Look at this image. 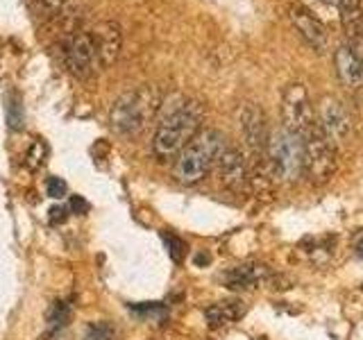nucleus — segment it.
<instances>
[{"mask_svg":"<svg viewBox=\"0 0 363 340\" xmlns=\"http://www.w3.org/2000/svg\"><path fill=\"white\" fill-rule=\"evenodd\" d=\"M336 77L347 89L363 87V36L347 39L334 55Z\"/></svg>","mask_w":363,"mask_h":340,"instance_id":"obj_10","label":"nucleus"},{"mask_svg":"<svg viewBox=\"0 0 363 340\" xmlns=\"http://www.w3.org/2000/svg\"><path fill=\"white\" fill-rule=\"evenodd\" d=\"M216 166H218L220 184L227 191L243 193L245 189L250 187V182H252L250 161L245 159V154L238 150L236 145H225L218 161H216Z\"/></svg>","mask_w":363,"mask_h":340,"instance_id":"obj_9","label":"nucleus"},{"mask_svg":"<svg viewBox=\"0 0 363 340\" xmlns=\"http://www.w3.org/2000/svg\"><path fill=\"white\" fill-rule=\"evenodd\" d=\"M94 41H96V50H98V59L100 66H112L118 52L123 48V30L116 21H103L100 25L94 30Z\"/></svg>","mask_w":363,"mask_h":340,"instance_id":"obj_13","label":"nucleus"},{"mask_svg":"<svg viewBox=\"0 0 363 340\" xmlns=\"http://www.w3.org/2000/svg\"><path fill=\"white\" fill-rule=\"evenodd\" d=\"M266 161L270 175H273V182L295 184L304 173L302 138H298L284 127L273 129L268 136Z\"/></svg>","mask_w":363,"mask_h":340,"instance_id":"obj_4","label":"nucleus"},{"mask_svg":"<svg viewBox=\"0 0 363 340\" xmlns=\"http://www.w3.org/2000/svg\"><path fill=\"white\" fill-rule=\"evenodd\" d=\"M45 191H48V195H50L52 200H61V198L66 195L68 187H66L64 180H59V177H50L48 184H45Z\"/></svg>","mask_w":363,"mask_h":340,"instance_id":"obj_17","label":"nucleus"},{"mask_svg":"<svg viewBox=\"0 0 363 340\" xmlns=\"http://www.w3.org/2000/svg\"><path fill=\"white\" fill-rule=\"evenodd\" d=\"M68 209H71V211H75V213L84 215V213L89 211V202H87V200H84L82 195H73L71 202H68Z\"/></svg>","mask_w":363,"mask_h":340,"instance_id":"obj_19","label":"nucleus"},{"mask_svg":"<svg viewBox=\"0 0 363 340\" xmlns=\"http://www.w3.org/2000/svg\"><path fill=\"white\" fill-rule=\"evenodd\" d=\"M225 145V136L218 129H200L198 136L177 154L173 168L175 180L180 184H187V187L203 182L216 166Z\"/></svg>","mask_w":363,"mask_h":340,"instance_id":"obj_3","label":"nucleus"},{"mask_svg":"<svg viewBox=\"0 0 363 340\" xmlns=\"http://www.w3.org/2000/svg\"><path fill=\"white\" fill-rule=\"evenodd\" d=\"M7 120H10L12 129H21L23 127V111H19V103L7 105Z\"/></svg>","mask_w":363,"mask_h":340,"instance_id":"obj_18","label":"nucleus"},{"mask_svg":"<svg viewBox=\"0 0 363 340\" xmlns=\"http://www.w3.org/2000/svg\"><path fill=\"white\" fill-rule=\"evenodd\" d=\"M61 57H64L66 68L75 77H89L94 75L100 68L96 41L91 32H73L71 36H66L64 45H61Z\"/></svg>","mask_w":363,"mask_h":340,"instance_id":"obj_7","label":"nucleus"},{"mask_svg":"<svg viewBox=\"0 0 363 340\" xmlns=\"http://www.w3.org/2000/svg\"><path fill=\"white\" fill-rule=\"evenodd\" d=\"M37 3L43 5L48 12H61L68 3H71V0H37Z\"/></svg>","mask_w":363,"mask_h":340,"instance_id":"obj_20","label":"nucleus"},{"mask_svg":"<svg viewBox=\"0 0 363 340\" xmlns=\"http://www.w3.org/2000/svg\"><path fill=\"white\" fill-rule=\"evenodd\" d=\"M164 241H166V245H168V254L173 257V261H180L184 259V250H187V245H184L180 238H175V236H171V234H164Z\"/></svg>","mask_w":363,"mask_h":340,"instance_id":"obj_15","label":"nucleus"},{"mask_svg":"<svg viewBox=\"0 0 363 340\" xmlns=\"http://www.w3.org/2000/svg\"><path fill=\"white\" fill-rule=\"evenodd\" d=\"M205 123V107L198 100H180L161 116L152 134V154L159 161L177 159L187 145L198 136Z\"/></svg>","mask_w":363,"mask_h":340,"instance_id":"obj_1","label":"nucleus"},{"mask_svg":"<svg viewBox=\"0 0 363 340\" xmlns=\"http://www.w3.org/2000/svg\"><path fill=\"white\" fill-rule=\"evenodd\" d=\"M325 3H329V5H341L343 0H325Z\"/></svg>","mask_w":363,"mask_h":340,"instance_id":"obj_24","label":"nucleus"},{"mask_svg":"<svg viewBox=\"0 0 363 340\" xmlns=\"http://www.w3.org/2000/svg\"><path fill=\"white\" fill-rule=\"evenodd\" d=\"M222 281L229 290H252L259 286H273L277 281V275L273 273V268L266 264H243L227 270L222 275Z\"/></svg>","mask_w":363,"mask_h":340,"instance_id":"obj_11","label":"nucleus"},{"mask_svg":"<svg viewBox=\"0 0 363 340\" xmlns=\"http://www.w3.org/2000/svg\"><path fill=\"white\" fill-rule=\"evenodd\" d=\"M315 120H318V127L325 132V136L336 148L343 145L352 134V116L345 109L341 100L336 98H322L318 114H315Z\"/></svg>","mask_w":363,"mask_h":340,"instance_id":"obj_8","label":"nucleus"},{"mask_svg":"<svg viewBox=\"0 0 363 340\" xmlns=\"http://www.w3.org/2000/svg\"><path fill=\"white\" fill-rule=\"evenodd\" d=\"M161 107V94L157 87L143 84V87L125 91L112 105L110 123L112 129L121 136H136L141 134L148 123L157 116Z\"/></svg>","mask_w":363,"mask_h":340,"instance_id":"obj_2","label":"nucleus"},{"mask_svg":"<svg viewBox=\"0 0 363 340\" xmlns=\"http://www.w3.org/2000/svg\"><path fill=\"white\" fill-rule=\"evenodd\" d=\"M352 247H354V252L363 257V229H359L357 234L352 236Z\"/></svg>","mask_w":363,"mask_h":340,"instance_id":"obj_22","label":"nucleus"},{"mask_svg":"<svg viewBox=\"0 0 363 340\" xmlns=\"http://www.w3.org/2000/svg\"><path fill=\"white\" fill-rule=\"evenodd\" d=\"M302 152H304V175L315 187L327 184L336 175L338 154L336 145L325 136V132L315 125L302 136Z\"/></svg>","mask_w":363,"mask_h":340,"instance_id":"obj_5","label":"nucleus"},{"mask_svg":"<svg viewBox=\"0 0 363 340\" xmlns=\"http://www.w3.org/2000/svg\"><path fill=\"white\" fill-rule=\"evenodd\" d=\"M245 315V304L238 302V299H231V302H218L205 308V320L211 329H220L225 324H231L236 320H241Z\"/></svg>","mask_w":363,"mask_h":340,"instance_id":"obj_14","label":"nucleus"},{"mask_svg":"<svg viewBox=\"0 0 363 340\" xmlns=\"http://www.w3.org/2000/svg\"><path fill=\"white\" fill-rule=\"evenodd\" d=\"M196 264H198V266L209 264V257H207V254H198V257H196Z\"/></svg>","mask_w":363,"mask_h":340,"instance_id":"obj_23","label":"nucleus"},{"mask_svg":"<svg viewBox=\"0 0 363 340\" xmlns=\"http://www.w3.org/2000/svg\"><path fill=\"white\" fill-rule=\"evenodd\" d=\"M43 159H45V145L41 141H37L32 148H30V152H28V166L30 168L43 166Z\"/></svg>","mask_w":363,"mask_h":340,"instance_id":"obj_16","label":"nucleus"},{"mask_svg":"<svg viewBox=\"0 0 363 340\" xmlns=\"http://www.w3.org/2000/svg\"><path fill=\"white\" fill-rule=\"evenodd\" d=\"M289 17L291 23L295 25L300 36L311 45L315 52H325L329 45V36H327V28L322 25V21H318L311 12L302 5H291L289 7Z\"/></svg>","mask_w":363,"mask_h":340,"instance_id":"obj_12","label":"nucleus"},{"mask_svg":"<svg viewBox=\"0 0 363 340\" xmlns=\"http://www.w3.org/2000/svg\"><path fill=\"white\" fill-rule=\"evenodd\" d=\"M315 125H318V120H315V111L311 100H309L307 87L302 82L289 84L282 96V127L289 129L298 138H302Z\"/></svg>","mask_w":363,"mask_h":340,"instance_id":"obj_6","label":"nucleus"},{"mask_svg":"<svg viewBox=\"0 0 363 340\" xmlns=\"http://www.w3.org/2000/svg\"><path fill=\"white\" fill-rule=\"evenodd\" d=\"M68 218V209L66 206H52L50 209V222L57 225V222H64Z\"/></svg>","mask_w":363,"mask_h":340,"instance_id":"obj_21","label":"nucleus"}]
</instances>
